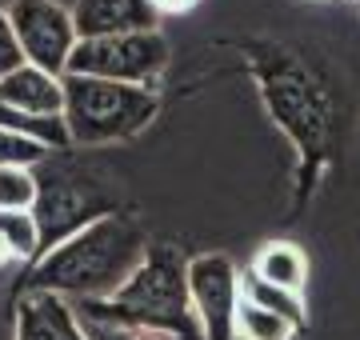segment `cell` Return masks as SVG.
<instances>
[{"label": "cell", "mask_w": 360, "mask_h": 340, "mask_svg": "<svg viewBox=\"0 0 360 340\" xmlns=\"http://www.w3.org/2000/svg\"><path fill=\"white\" fill-rule=\"evenodd\" d=\"M148 252V236L132 216L108 212L65 244H56L32 264L28 292H56L72 301H104L116 288H124L136 264Z\"/></svg>", "instance_id": "cell-1"}, {"label": "cell", "mask_w": 360, "mask_h": 340, "mask_svg": "<svg viewBox=\"0 0 360 340\" xmlns=\"http://www.w3.org/2000/svg\"><path fill=\"white\" fill-rule=\"evenodd\" d=\"M77 316L136 332H165L176 340H205L188 296V261L172 244H153L124 288L104 301H80Z\"/></svg>", "instance_id": "cell-2"}, {"label": "cell", "mask_w": 360, "mask_h": 340, "mask_svg": "<svg viewBox=\"0 0 360 340\" xmlns=\"http://www.w3.org/2000/svg\"><path fill=\"white\" fill-rule=\"evenodd\" d=\"M156 108L160 100L153 89L65 72V129L77 144L124 140L156 117Z\"/></svg>", "instance_id": "cell-3"}, {"label": "cell", "mask_w": 360, "mask_h": 340, "mask_svg": "<svg viewBox=\"0 0 360 340\" xmlns=\"http://www.w3.org/2000/svg\"><path fill=\"white\" fill-rule=\"evenodd\" d=\"M108 212H116V200L89 176H80L72 169H52V164L44 176H37L32 221H37L44 252L65 244L68 236H77L80 228H89L92 221H101Z\"/></svg>", "instance_id": "cell-4"}, {"label": "cell", "mask_w": 360, "mask_h": 340, "mask_svg": "<svg viewBox=\"0 0 360 340\" xmlns=\"http://www.w3.org/2000/svg\"><path fill=\"white\" fill-rule=\"evenodd\" d=\"M165 65H168V40L160 32H124V37L77 40V48L68 56V72L72 77L116 80V84H136V89H148Z\"/></svg>", "instance_id": "cell-5"}, {"label": "cell", "mask_w": 360, "mask_h": 340, "mask_svg": "<svg viewBox=\"0 0 360 340\" xmlns=\"http://www.w3.org/2000/svg\"><path fill=\"white\" fill-rule=\"evenodd\" d=\"M8 25H13L16 44L25 53V65L44 68L52 77H65L68 56L77 48V28H72L68 8H60L56 0H13Z\"/></svg>", "instance_id": "cell-6"}, {"label": "cell", "mask_w": 360, "mask_h": 340, "mask_svg": "<svg viewBox=\"0 0 360 340\" xmlns=\"http://www.w3.org/2000/svg\"><path fill=\"white\" fill-rule=\"evenodd\" d=\"M188 296L200 320L205 340H232L236 336V308H240V276L229 256L205 252L188 261Z\"/></svg>", "instance_id": "cell-7"}, {"label": "cell", "mask_w": 360, "mask_h": 340, "mask_svg": "<svg viewBox=\"0 0 360 340\" xmlns=\"http://www.w3.org/2000/svg\"><path fill=\"white\" fill-rule=\"evenodd\" d=\"M68 13H72L77 40L156 32V16H160L153 8V0H77Z\"/></svg>", "instance_id": "cell-8"}, {"label": "cell", "mask_w": 360, "mask_h": 340, "mask_svg": "<svg viewBox=\"0 0 360 340\" xmlns=\"http://www.w3.org/2000/svg\"><path fill=\"white\" fill-rule=\"evenodd\" d=\"M0 105H8L28 120H60L65 117V77L20 65L0 80Z\"/></svg>", "instance_id": "cell-9"}, {"label": "cell", "mask_w": 360, "mask_h": 340, "mask_svg": "<svg viewBox=\"0 0 360 340\" xmlns=\"http://www.w3.org/2000/svg\"><path fill=\"white\" fill-rule=\"evenodd\" d=\"M16 340H89L77 308L56 292H28L16 308Z\"/></svg>", "instance_id": "cell-10"}, {"label": "cell", "mask_w": 360, "mask_h": 340, "mask_svg": "<svg viewBox=\"0 0 360 340\" xmlns=\"http://www.w3.org/2000/svg\"><path fill=\"white\" fill-rule=\"evenodd\" d=\"M252 276L264 280V285L288 288V292H304V285H309V256L292 240H269L257 252V261H252Z\"/></svg>", "instance_id": "cell-11"}, {"label": "cell", "mask_w": 360, "mask_h": 340, "mask_svg": "<svg viewBox=\"0 0 360 340\" xmlns=\"http://www.w3.org/2000/svg\"><path fill=\"white\" fill-rule=\"evenodd\" d=\"M240 296H245L248 304H260V308H269V313L292 320L296 328L304 325V301H300V292H288V288L264 285L257 276H248L245 285H240Z\"/></svg>", "instance_id": "cell-12"}, {"label": "cell", "mask_w": 360, "mask_h": 340, "mask_svg": "<svg viewBox=\"0 0 360 340\" xmlns=\"http://www.w3.org/2000/svg\"><path fill=\"white\" fill-rule=\"evenodd\" d=\"M296 332L292 320L260 308V304H248L240 296V308H236V336L240 340H288Z\"/></svg>", "instance_id": "cell-13"}, {"label": "cell", "mask_w": 360, "mask_h": 340, "mask_svg": "<svg viewBox=\"0 0 360 340\" xmlns=\"http://www.w3.org/2000/svg\"><path fill=\"white\" fill-rule=\"evenodd\" d=\"M37 204V172L25 164L0 169V212H32Z\"/></svg>", "instance_id": "cell-14"}, {"label": "cell", "mask_w": 360, "mask_h": 340, "mask_svg": "<svg viewBox=\"0 0 360 340\" xmlns=\"http://www.w3.org/2000/svg\"><path fill=\"white\" fill-rule=\"evenodd\" d=\"M0 129L20 132V136H32V140H40L44 148H65L68 144L65 117L60 120H28V117H20V112H13L8 105H0Z\"/></svg>", "instance_id": "cell-15"}, {"label": "cell", "mask_w": 360, "mask_h": 340, "mask_svg": "<svg viewBox=\"0 0 360 340\" xmlns=\"http://www.w3.org/2000/svg\"><path fill=\"white\" fill-rule=\"evenodd\" d=\"M0 240L8 244L13 256L28 261L40 252V233H37V221L32 212H0Z\"/></svg>", "instance_id": "cell-16"}, {"label": "cell", "mask_w": 360, "mask_h": 340, "mask_svg": "<svg viewBox=\"0 0 360 340\" xmlns=\"http://www.w3.org/2000/svg\"><path fill=\"white\" fill-rule=\"evenodd\" d=\"M49 160V148L32 136H20V132L0 129V169L4 164H25V169H37Z\"/></svg>", "instance_id": "cell-17"}, {"label": "cell", "mask_w": 360, "mask_h": 340, "mask_svg": "<svg viewBox=\"0 0 360 340\" xmlns=\"http://www.w3.org/2000/svg\"><path fill=\"white\" fill-rule=\"evenodd\" d=\"M25 65V53H20V44H16V32L8 25V13H0V80L16 72V68Z\"/></svg>", "instance_id": "cell-18"}, {"label": "cell", "mask_w": 360, "mask_h": 340, "mask_svg": "<svg viewBox=\"0 0 360 340\" xmlns=\"http://www.w3.org/2000/svg\"><path fill=\"white\" fill-rule=\"evenodd\" d=\"M196 0H153L156 13H184V8H193Z\"/></svg>", "instance_id": "cell-19"}, {"label": "cell", "mask_w": 360, "mask_h": 340, "mask_svg": "<svg viewBox=\"0 0 360 340\" xmlns=\"http://www.w3.org/2000/svg\"><path fill=\"white\" fill-rule=\"evenodd\" d=\"M4 261H13V252H8V244H4V240H0V264Z\"/></svg>", "instance_id": "cell-20"}]
</instances>
